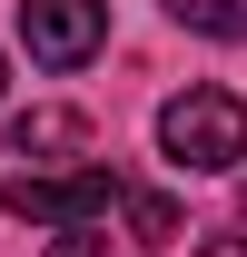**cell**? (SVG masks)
Wrapping results in <instances>:
<instances>
[{
  "instance_id": "1",
  "label": "cell",
  "mask_w": 247,
  "mask_h": 257,
  "mask_svg": "<svg viewBox=\"0 0 247 257\" xmlns=\"http://www.w3.org/2000/svg\"><path fill=\"white\" fill-rule=\"evenodd\" d=\"M158 149H168V168H188V178H227V168L247 159V99L237 89H178L158 109Z\"/></svg>"
},
{
  "instance_id": "2",
  "label": "cell",
  "mask_w": 247,
  "mask_h": 257,
  "mask_svg": "<svg viewBox=\"0 0 247 257\" xmlns=\"http://www.w3.org/2000/svg\"><path fill=\"white\" fill-rule=\"evenodd\" d=\"M0 198H10V218H40V227H99L119 208V178L99 159H79V168H20Z\"/></svg>"
},
{
  "instance_id": "3",
  "label": "cell",
  "mask_w": 247,
  "mask_h": 257,
  "mask_svg": "<svg viewBox=\"0 0 247 257\" xmlns=\"http://www.w3.org/2000/svg\"><path fill=\"white\" fill-rule=\"evenodd\" d=\"M20 40L40 69H79L109 40V0H20Z\"/></svg>"
},
{
  "instance_id": "4",
  "label": "cell",
  "mask_w": 247,
  "mask_h": 257,
  "mask_svg": "<svg viewBox=\"0 0 247 257\" xmlns=\"http://www.w3.org/2000/svg\"><path fill=\"white\" fill-rule=\"evenodd\" d=\"M10 149H20V159H79V149H89V119H79V109H20V119H10Z\"/></svg>"
},
{
  "instance_id": "5",
  "label": "cell",
  "mask_w": 247,
  "mask_h": 257,
  "mask_svg": "<svg viewBox=\"0 0 247 257\" xmlns=\"http://www.w3.org/2000/svg\"><path fill=\"white\" fill-rule=\"evenodd\" d=\"M119 218H129L139 247H178V208H168L158 188H119Z\"/></svg>"
},
{
  "instance_id": "6",
  "label": "cell",
  "mask_w": 247,
  "mask_h": 257,
  "mask_svg": "<svg viewBox=\"0 0 247 257\" xmlns=\"http://www.w3.org/2000/svg\"><path fill=\"white\" fill-rule=\"evenodd\" d=\"M168 20L198 40H247V0H168Z\"/></svg>"
},
{
  "instance_id": "7",
  "label": "cell",
  "mask_w": 247,
  "mask_h": 257,
  "mask_svg": "<svg viewBox=\"0 0 247 257\" xmlns=\"http://www.w3.org/2000/svg\"><path fill=\"white\" fill-rule=\"evenodd\" d=\"M50 257H109V247H99V227H60V237H50Z\"/></svg>"
},
{
  "instance_id": "8",
  "label": "cell",
  "mask_w": 247,
  "mask_h": 257,
  "mask_svg": "<svg viewBox=\"0 0 247 257\" xmlns=\"http://www.w3.org/2000/svg\"><path fill=\"white\" fill-rule=\"evenodd\" d=\"M0 89H10V60H0Z\"/></svg>"
},
{
  "instance_id": "9",
  "label": "cell",
  "mask_w": 247,
  "mask_h": 257,
  "mask_svg": "<svg viewBox=\"0 0 247 257\" xmlns=\"http://www.w3.org/2000/svg\"><path fill=\"white\" fill-rule=\"evenodd\" d=\"M237 198H247V188H237Z\"/></svg>"
}]
</instances>
